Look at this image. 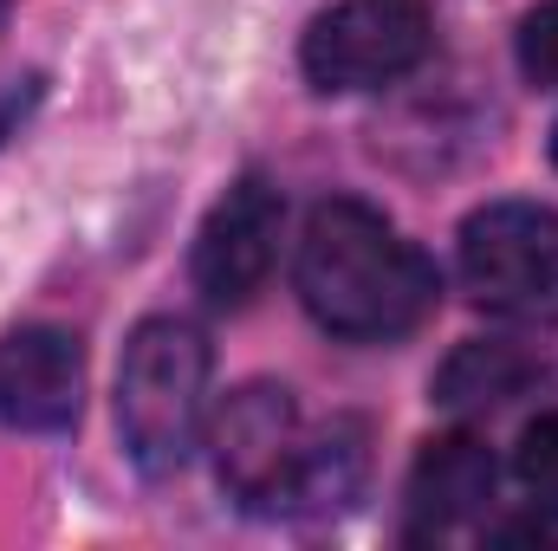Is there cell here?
<instances>
[{
  "mask_svg": "<svg viewBox=\"0 0 558 551\" xmlns=\"http://www.w3.org/2000/svg\"><path fill=\"white\" fill-rule=\"evenodd\" d=\"M292 285H299L305 311L331 338H351V344L410 338L435 311V292H441L422 247H410L371 201H351V195L318 201L305 215Z\"/></svg>",
  "mask_w": 558,
  "mask_h": 551,
  "instance_id": "cell-1",
  "label": "cell"
},
{
  "mask_svg": "<svg viewBox=\"0 0 558 551\" xmlns=\"http://www.w3.org/2000/svg\"><path fill=\"white\" fill-rule=\"evenodd\" d=\"M215 351L189 318H143L118 370V434L143 474H175L208 428Z\"/></svg>",
  "mask_w": 558,
  "mask_h": 551,
  "instance_id": "cell-2",
  "label": "cell"
},
{
  "mask_svg": "<svg viewBox=\"0 0 558 551\" xmlns=\"http://www.w3.org/2000/svg\"><path fill=\"white\" fill-rule=\"evenodd\" d=\"M468 292L520 325H558V208L487 201L461 221Z\"/></svg>",
  "mask_w": 558,
  "mask_h": 551,
  "instance_id": "cell-3",
  "label": "cell"
},
{
  "mask_svg": "<svg viewBox=\"0 0 558 551\" xmlns=\"http://www.w3.org/2000/svg\"><path fill=\"white\" fill-rule=\"evenodd\" d=\"M435 46L428 0H331L299 46V65L318 91H377L410 78Z\"/></svg>",
  "mask_w": 558,
  "mask_h": 551,
  "instance_id": "cell-4",
  "label": "cell"
},
{
  "mask_svg": "<svg viewBox=\"0 0 558 551\" xmlns=\"http://www.w3.org/2000/svg\"><path fill=\"white\" fill-rule=\"evenodd\" d=\"M208 448H215L221 487L241 506L286 513V493H292V474H299V454H305L292 390L286 383H241L208 421Z\"/></svg>",
  "mask_w": 558,
  "mask_h": 551,
  "instance_id": "cell-5",
  "label": "cell"
},
{
  "mask_svg": "<svg viewBox=\"0 0 558 551\" xmlns=\"http://www.w3.org/2000/svg\"><path fill=\"white\" fill-rule=\"evenodd\" d=\"M279 228H286V201H279L274 182L260 175H241L202 221L195 234V285L208 305L221 311H241L279 260Z\"/></svg>",
  "mask_w": 558,
  "mask_h": 551,
  "instance_id": "cell-6",
  "label": "cell"
},
{
  "mask_svg": "<svg viewBox=\"0 0 558 551\" xmlns=\"http://www.w3.org/2000/svg\"><path fill=\"white\" fill-rule=\"evenodd\" d=\"M85 409V344L59 325L0 338V428L65 434Z\"/></svg>",
  "mask_w": 558,
  "mask_h": 551,
  "instance_id": "cell-7",
  "label": "cell"
},
{
  "mask_svg": "<svg viewBox=\"0 0 558 551\" xmlns=\"http://www.w3.org/2000/svg\"><path fill=\"white\" fill-rule=\"evenodd\" d=\"M494 500V454L474 434H435L422 441L416 467H410V539H435L468 526L481 506Z\"/></svg>",
  "mask_w": 558,
  "mask_h": 551,
  "instance_id": "cell-8",
  "label": "cell"
},
{
  "mask_svg": "<svg viewBox=\"0 0 558 551\" xmlns=\"http://www.w3.org/2000/svg\"><path fill=\"white\" fill-rule=\"evenodd\" d=\"M539 377V364L507 344V338H468L441 370H435V403L454 415H487V409H507L513 396H526Z\"/></svg>",
  "mask_w": 558,
  "mask_h": 551,
  "instance_id": "cell-9",
  "label": "cell"
},
{
  "mask_svg": "<svg viewBox=\"0 0 558 551\" xmlns=\"http://www.w3.org/2000/svg\"><path fill=\"white\" fill-rule=\"evenodd\" d=\"M357 487H364V421H331L325 434L305 441L286 513H331L357 500Z\"/></svg>",
  "mask_w": 558,
  "mask_h": 551,
  "instance_id": "cell-10",
  "label": "cell"
},
{
  "mask_svg": "<svg viewBox=\"0 0 558 551\" xmlns=\"http://www.w3.org/2000/svg\"><path fill=\"white\" fill-rule=\"evenodd\" d=\"M513 467H520V487L533 493V506L558 519V409L539 415V421H526Z\"/></svg>",
  "mask_w": 558,
  "mask_h": 551,
  "instance_id": "cell-11",
  "label": "cell"
},
{
  "mask_svg": "<svg viewBox=\"0 0 558 551\" xmlns=\"http://www.w3.org/2000/svg\"><path fill=\"white\" fill-rule=\"evenodd\" d=\"M520 72H526L533 85L558 91V0L533 7V13L520 20Z\"/></svg>",
  "mask_w": 558,
  "mask_h": 551,
  "instance_id": "cell-12",
  "label": "cell"
},
{
  "mask_svg": "<svg viewBox=\"0 0 558 551\" xmlns=\"http://www.w3.org/2000/svg\"><path fill=\"white\" fill-rule=\"evenodd\" d=\"M494 539H500V546H533V539L553 546V526H539V519H513V526H494Z\"/></svg>",
  "mask_w": 558,
  "mask_h": 551,
  "instance_id": "cell-13",
  "label": "cell"
},
{
  "mask_svg": "<svg viewBox=\"0 0 558 551\" xmlns=\"http://www.w3.org/2000/svg\"><path fill=\"white\" fill-rule=\"evenodd\" d=\"M7 13H13V0H0V26H7Z\"/></svg>",
  "mask_w": 558,
  "mask_h": 551,
  "instance_id": "cell-14",
  "label": "cell"
},
{
  "mask_svg": "<svg viewBox=\"0 0 558 551\" xmlns=\"http://www.w3.org/2000/svg\"><path fill=\"white\" fill-rule=\"evenodd\" d=\"M553 162H558V124H553Z\"/></svg>",
  "mask_w": 558,
  "mask_h": 551,
  "instance_id": "cell-15",
  "label": "cell"
}]
</instances>
